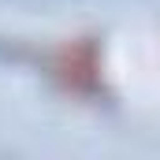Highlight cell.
I'll return each instance as SVG.
<instances>
[{
	"mask_svg": "<svg viewBox=\"0 0 160 160\" xmlns=\"http://www.w3.org/2000/svg\"><path fill=\"white\" fill-rule=\"evenodd\" d=\"M48 78L56 82L67 97L97 101L104 93L97 41L93 38H75V41H63L60 48H52L48 52Z\"/></svg>",
	"mask_w": 160,
	"mask_h": 160,
	"instance_id": "cell-1",
	"label": "cell"
}]
</instances>
